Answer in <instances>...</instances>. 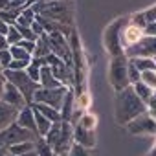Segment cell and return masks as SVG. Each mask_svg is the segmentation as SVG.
<instances>
[{
    "label": "cell",
    "instance_id": "obj_11",
    "mask_svg": "<svg viewBox=\"0 0 156 156\" xmlns=\"http://www.w3.org/2000/svg\"><path fill=\"white\" fill-rule=\"evenodd\" d=\"M123 24H125V20H118V22L110 24V26L105 30V35H103V39H105L107 50L110 51V55H112V57H116V55H123V48H121V37H119V31H121Z\"/></svg>",
    "mask_w": 156,
    "mask_h": 156
},
{
    "label": "cell",
    "instance_id": "obj_40",
    "mask_svg": "<svg viewBox=\"0 0 156 156\" xmlns=\"http://www.w3.org/2000/svg\"><path fill=\"white\" fill-rule=\"evenodd\" d=\"M28 6V0H11V4L8 9H22Z\"/></svg>",
    "mask_w": 156,
    "mask_h": 156
},
{
    "label": "cell",
    "instance_id": "obj_35",
    "mask_svg": "<svg viewBox=\"0 0 156 156\" xmlns=\"http://www.w3.org/2000/svg\"><path fill=\"white\" fill-rule=\"evenodd\" d=\"M127 72H129V81H130V85H134V83H138V81H140V70H138L130 61H129Z\"/></svg>",
    "mask_w": 156,
    "mask_h": 156
},
{
    "label": "cell",
    "instance_id": "obj_52",
    "mask_svg": "<svg viewBox=\"0 0 156 156\" xmlns=\"http://www.w3.org/2000/svg\"><path fill=\"white\" fill-rule=\"evenodd\" d=\"M2 70H4V68H2V64H0V72H2Z\"/></svg>",
    "mask_w": 156,
    "mask_h": 156
},
{
    "label": "cell",
    "instance_id": "obj_14",
    "mask_svg": "<svg viewBox=\"0 0 156 156\" xmlns=\"http://www.w3.org/2000/svg\"><path fill=\"white\" fill-rule=\"evenodd\" d=\"M17 123L28 130H31L33 134H37V125H35V114H33V107L31 105H26L19 110V116H17ZM39 136V134H37Z\"/></svg>",
    "mask_w": 156,
    "mask_h": 156
},
{
    "label": "cell",
    "instance_id": "obj_31",
    "mask_svg": "<svg viewBox=\"0 0 156 156\" xmlns=\"http://www.w3.org/2000/svg\"><path fill=\"white\" fill-rule=\"evenodd\" d=\"M9 51H11V57L13 59H22V61H31V53L30 51H26L22 46H19V44H13V46H9Z\"/></svg>",
    "mask_w": 156,
    "mask_h": 156
},
{
    "label": "cell",
    "instance_id": "obj_41",
    "mask_svg": "<svg viewBox=\"0 0 156 156\" xmlns=\"http://www.w3.org/2000/svg\"><path fill=\"white\" fill-rule=\"evenodd\" d=\"M31 30H33V33H35L37 37H41V35L44 33V28H42V24H41V22H39L37 19L33 20V24H31Z\"/></svg>",
    "mask_w": 156,
    "mask_h": 156
},
{
    "label": "cell",
    "instance_id": "obj_18",
    "mask_svg": "<svg viewBox=\"0 0 156 156\" xmlns=\"http://www.w3.org/2000/svg\"><path fill=\"white\" fill-rule=\"evenodd\" d=\"M50 53H51V50H50V42H48V33H42L35 42V50H33L31 59H37V61L44 62V57H48Z\"/></svg>",
    "mask_w": 156,
    "mask_h": 156
},
{
    "label": "cell",
    "instance_id": "obj_12",
    "mask_svg": "<svg viewBox=\"0 0 156 156\" xmlns=\"http://www.w3.org/2000/svg\"><path fill=\"white\" fill-rule=\"evenodd\" d=\"M73 143V127L70 121H61V132L53 143V152L55 154H62V152H68L70 147Z\"/></svg>",
    "mask_w": 156,
    "mask_h": 156
},
{
    "label": "cell",
    "instance_id": "obj_36",
    "mask_svg": "<svg viewBox=\"0 0 156 156\" xmlns=\"http://www.w3.org/2000/svg\"><path fill=\"white\" fill-rule=\"evenodd\" d=\"M11 61H13V57H11V51H9V48L0 51V64H2V68H4V70L9 66V62H11Z\"/></svg>",
    "mask_w": 156,
    "mask_h": 156
},
{
    "label": "cell",
    "instance_id": "obj_27",
    "mask_svg": "<svg viewBox=\"0 0 156 156\" xmlns=\"http://www.w3.org/2000/svg\"><path fill=\"white\" fill-rule=\"evenodd\" d=\"M90 101H92V98H90V94L88 92H81L79 96L75 98V105H73V110L75 112H83V110H87L88 107H90Z\"/></svg>",
    "mask_w": 156,
    "mask_h": 156
},
{
    "label": "cell",
    "instance_id": "obj_47",
    "mask_svg": "<svg viewBox=\"0 0 156 156\" xmlns=\"http://www.w3.org/2000/svg\"><path fill=\"white\" fill-rule=\"evenodd\" d=\"M9 151H8V147H4V145H0V156H6Z\"/></svg>",
    "mask_w": 156,
    "mask_h": 156
},
{
    "label": "cell",
    "instance_id": "obj_29",
    "mask_svg": "<svg viewBox=\"0 0 156 156\" xmlns=\"http://www.w3.org/2000/svg\"><path fill=\"white\" fill-rule=\"evenodd\" d=\"M140 72H145V70H156V62L154 59H145V57H140V59H129Z\"/></svg>",
    "mask_w": 156,
    "mask_h": 156
},
{
    "label": "cell",
    "instance_id": "obj_22",
    "mask_svg": "<svg viewBox=\"0 0 156 156\" xmlns=\"http://www.w3.org/2000/svg\"><path fill=\"white\" fill-rule=\"evenodd\" d=\"M33 114H35V125H37V134L41 136V138H44L46 134H48V130H50V127H51V121L48 119V118H44L37 108H33Z\"/></svg>",
    "mask_w": 156,
    "mask_h": 156
},
{
    "label": "cell",
    "instance_id": "obj_53",
    "mask_svg": "<svg viewBox=\"0 0 156 156\" xmlns=\"http://www.w3.org/2000/svg\"><path fill=\"white\" fill-rule=\"evenodd\" d=\"M152 59H154V62H156V55H154V57H152Z\"/></svg>",
    "mask_w": 156,
    "mask_h": 156
},
{
    "label": "cell",
    "instance_id": "obj_33",
    "mask_svg": "<svg viewBox=\"0 0 156 156\" xmlns=\"http://www.w3.org/2000/svg\"><path fill=\"white\" fill-rule=\"evenodd\" d=\"M68 156H90V152H88L87 147H83V145L73 141L72 147H70V151H68Z\"/></svg>",
    "mask_w": 156,
    "mask_h": 156
},
{
    "label": "cell",
    "instance_id": "obj_19",
    "mask_svg": "<svg viewBox=\"0 0 156 156\" xmlns=\"http://www.w3.org/2000/svg\"><path fill=\"white\" fill-rule=\"evenodd\" d=\"M39 85L42 88H55V87H61V81L53 75L51 68L48 64H42L41 66V79H39Z\"/></svg>",
    "mask_w": 156,
    "mask_h": 156
},
{
    "label": "cell",
    "instance_id": "obj_4",
    "mask_svg": "<svg viewBox=\"0 0 156 156\" xmlns=\"http://www.w3.org/2000/svg\"><path fill=\"white\" fill-rule=\"evenodd\" d=\"M127 66H129V59L125 55H116L112 57L110 61V68H108V79L112 83V87L118 90H123L130 85L129 81V72H127Z\"/></svg>",
    "mask_w": 156,
    "mask_h": 156
},
{
    "label": "cell",
    "instance_id": "obj_48",
    "mask_svg": "<svg viewBox=\"0 0 156 156\" xmlns=\"http://www.w3.org/2000/svg\"><path fill=\"white\" fill-rule=\"evenodd\" d=\"M147 112H149V114H151V116L154 118V121H156V108H149Z\"/></svg>",
    "mask_w": 156,
    "mask_h": 156
},
{
    "label": "cell",
    "instance_id": "obj_5",
    "mask_svg": "<svg viewBox=\"0 0 156 156\" xmlns=\"http://www.w3.org/2000/svg\"><path fill=\"white\" fill-rule=\"evenodd\" d=\"M68 87L61 85V87H55V88H42L39 87L35 96H33V103H44V105H50L53 108H57L61 112V107H62V101L68 94Z\"/></svg>",
    "mask_w": 156,
    "mask_h": 156
},
{
    "label": "cell",
    "instance_id": "obj_28",
    "mask_svg": "<svg viewBox=\"0 0 156 156\" xmlns=\"http://www.w3.org/2000/svg\"><path fill=\"white\" fill-rule=\"evenodd\" d=\"M77 125H81V127L87 129V130H96V127H98V118H96L94 114L85 112V114H81V118H79V121H77Z\"/></svg>",
    "mask_w": 156,
    "mask_h": 156
},
{
    "label": "cell",
    "instance_id": "obj_7",
    "mask_svg": "<svg viewBox=\"0 0 156 156\" xmlns=\"http://www.w3.org/2000/svg\"><path fill=\"white\" fill-rule=\"evenodd\" d=\"M39 136L33 134L31 130L20 127L17 121L11 123L8 129L0 130V145L4 147H9V145H15V143H20V141H28V140H37Z\"/></svg>",
    "mask_w": 156,
    "mask_h": 156
},
{
    "label": "cell",
    "instance_id": "obj_20",
    "mask_svg": "<svg viewBox=\"0 0 156 156\" xmlns=\"http://www.w3.org/2000/svg\"><path fill=\"white\" fill-rule=\"evenodd\" d=\"M31 107H33V108H37V110H39L44 118H48L51 123L62 121V119H61V112H59L57 108L50 107V105H44V103H31Z\"/></svg>",
    "mask_w": 156,
    "mask_h": 156
},
{
    "label": "cell",
    "instance_id": "obj_46",
    "mask_svg": "<svg viewBox=\"0 0 156 156\" xmlns=\"http://www.w3.org/2000/svg\"><path fill=\"white\" fill-rule=\"evenodd\" d=\"M20 156H39V154H37L35 149H31V151H28V152H24V154H20Z\"/></svg>",
    "mask_w": 156,
    "mask_h": 156
},
{
    "label": "cell",
    "instance_id": "obj_17",
    "mask_svg": "<svg viewBox=\"0 0 156 156\" xmlns=\"http://www.w3.org/2000/svg\"><path fill=\"white\" fill-rule=\"evenodd\" d=\"M73 141L79 143V145H83V147H87V149H92L96 145L94 130H87L81 125H75L73 127Z\"/></svg>",
    "mask_w": 156,
    "mask_h": 156
},
{
    "label": "cell",
    "instance_id": "obj_24",
    "mask_svg": "<svg viewBox=\"0 0 156 156\" xmlns=\"http://www.w3.org/2000/svg\"><path fill=\"white\" fill-rule=\"evenodd\" d=\"M31 149H35V140L20 141V143H15V145H9V147H8V151H9L11 154H15V156H20V154H24V152H28V151H31Z\"/></svg>",
    "mask_w": 156,
    "mask_h": 156
},
{
    "label": "cell",
    "instance_id": "obj_8",
    "mask_svg": "<svg viewBox=\"0 0 156 156\" xmlns=\"http://www.w3.org/2000/svg\"><path fill=\"white\" fill-rule=\"evenodd\" d=\"M44 64H48L53 72V75L61 81V85L64 87H72L73 85V72H72V66L66 64L62 59H59L55 53H50L48 57H44Z\"/></svg>",
    "mask_w": 156,
    "mask_h": 156
},
{
    "label": "cell",
    "instance_id": "obj_6",
    "mask_svg": "<svg viewBox=\"0 0 156 156\" xmlns=\"http://www.w3.org/2000/svg\"><path fill=\"white\" fill-rule=\"evenodd\" d=\"M123 55L127 59H140V57H145V59H152L156 55V37H151V35H143L138 42L127 46L123 50Z\"/></svg>",
    "mask_w": 156,
    "mask_h": 156
},
{
    "label": "cell",
    "instance_id": "obj_10",
    "mask_svg": "<svg viewBox=\"0 0 156 156\" xmlns=\"http://www.w3.org/2000/svg\"><path fill=\"white\" fill-rule=\"evenodd\" d=\"M48 42H50V50L51 53H55L59 59H62L66 64L72 66V44H68L66 37L62 33H48Z\"/></svg>",
    "mask_w": 156,
    "mask_h": 156
},
{
    "label": "cell",
    "instance_id": "obj_16",
    "mask_svg": "<svg viewBox=\"0 0 156 156\" xmlns=\"http://www.w3.org/2000/svg\"><path fill=\"white\" fill-rule=\"evenodd\" d=\"M121 31H123V35H121V42H123V44H121V48H123V50H125L127 46H130V44L138 42V41L143 37V30H141L140 26L132 24V22H130V24H127Z\"/></svg>",
    "mask_w": 156,
    "mask_h": 156
},
{
    "label": "cell",
    "instance_id": "obj_3",
    "mask_svg": "<svg viewBox=\"0 0 156 156\" xmlns=\"http://www.w3.org/2000/svg\"><path fill=\"white\" fill-rule=\"evenodd\" d=\"M2 75L6 77L8 83H11L15 88L20 90V94L24 96L28 105L33 103V96H35V92L41 85L31 79L26 70H9V68H6V70H2Z\"/></svg>",
    "mask_w": 156,
    "mask_h": 156
},
{
    "label": "cell",
    "instance_id": "obj_44",
    "mask_svg": "<svg viewBox=\"0 0 156 156\" xmlns=\"http://www.w3.org/2000/svg\"><path fill=\"white\" fill-rule=\"evenodd\" d=\"M9 4H11V0H0V11L8 9V8H9Z\"/></svg>",
    "mask_w": 156,
    "mask_h": 156
},
{
    "label": "cell",
    "instance_id": "obj_13",
    "mask_svg": "<svg viewBox=\"0 0 156 156\" xmlns=\"http://www.w3.org/2000/svg\"><path fill=\"white\" fill-rule=\"evenodd\" d=\"M2 99L4 103H8V105H11V107H15V108H22V107H26L28 103H26V99H24V96L20 94V90L19 88H15L11 83H8L6 81V85H4V92H2Z\"/></svg>",
    "mask_w": 156,
    "mask_h": 156
},
{
    "label": "cell",
    "instance_id": "obj_43",
    "mask_svg": "<svg viewBox=\"0 0 156 156\" xmlns=\"http://www.w3.org/2000/svg\"><path fill=\"white\" fill-rule=\"evenodd\" d=\"M8 48H9V42H8L6 35H0V51H2V50H8Z\"/></svg>",
    "mask_w": 156,
    "mask_h": 156
},
{
    "label": "cell",
    "instance_id": "obj_21",
    "mask_svg": "<svg viewBox=\"0 0 156 156\" xmlns=\"http://www.w3.org/2000/svg\"><path fill=\"white\" fill-rule=\"evenodd\" d=\"M72 118H73V94H72V90H68V94L62 101V107H61V119L70 121Z\"/></svg>",
    "mask_w": 156,
    "mask_h": 156
},
{
    "label": "cell",
    "instance_id": "obj_39",
    "mask_svg": "<svg viewBox=\"0 0 156 156\" xmlns=\"http://www.w3.org/2000/svg\"><path fill=\"white\" fill-rule=\"evenodd\" d=\"M143 35H151V37H156V20H154V22H149V24L143 28Z\"/></svg>",
    "mask_w": 156,
    "mask_h": 156
},
{
    "label": "cell",
    "instance_id": "obj_38",
    "mask_svg": "<svg viewBox=\"0 0 156 156\" xmlns=\"http://www.w3.org/2000/svg\"><path fill=\"white\" fill-rule=\"evenodd\" d=\"M19 46H22L26 51H30V53L33 55V50H35V42H33V41H26V39H22V41L19 42Z\"/></svg>",
    "mask_w": 156,
    "mask_h": 156
},
{
    "label": "cell",
    "instance_id": "obj_51",
    "mask_svg": "<svg viewBox=\"0 0 156 156\" xmlns=\"http://www.w3.org/2000/svg\"><path fill=\"white\" fill-rule=\"evenodd\" d=\"M6 156H15V154H11V152H8V154H6Z\"/></svg>",
    "mask_w": 156,
    "mask_h": 156
},
{
    "label": "cell",
    "instance_id": "obj_9",
    "mask_svg": "<svg viewBox=\"0 0 156 156\" xmlns=\"http://www.w3.org/2000/svg\"><path fill=\"white\" fill-rule=\"evenodd\" d=\"M125 127L134 136H156V121H154V118L149 112L140 114L138 118L129 121Z\"/></svg>",
    "mask_w": 156,
    "mask_h": 156
},
{
    "label": "cell",
    "instance_id": "obj_34",
    "mask_svg": "<svg viewBox=\"0 0 156 156\" xmlns=\"http://www.w3.org/2000/svg\"><path fill=\"white\" fill-rule=\"evenodd\" d=\"M17 28H19V31H20V35H22V39H26V41H33V42H37V35L33 33V30H31V26H19L17 24Z\"/></svg>",
    "mask_w": 156,
    "mask_h": 156
},
{
    "label": "cell",
    "instance_id": "obj_30",
    "mask_svg": "<svg viewBox=\"0 0 156 156\" xmlns=\"http://www.w3.org/2000/svg\"><path fill=\"white\" fill-rule=\"evenodd\" d=\"M140 81L143 85H147L149 88H156V70H145V72H140Z\"/></svg>",
    "mask_w": 156,
    "mask_h": 156
},
{
    "label": "cell",
    "instance_id": "obj_2",
    "mask_svg": "<svg viewBox=\"0 0 156 156\" xmlns=\"http://www.w3.org/2000/svg\"><path fill=\"white\" fill-rule=\"evenodd\" d=\"M31 8H33V11L39 17L50 19V20H57V22L66 24V26H72L73 9H72L70 0H46V2L33 4Z\"/></svg>",
    "mask_w": 156,
    "mask_h": 156
},
{
    "label": "cell",
    "instance_id": "obj_1",
    "mask_svg": "<svg viewBox=\"0 0 156 156\" xmlns=\"http://www.w3.org/2000/svg\"><path fill=\"white\" fill-rule=\"evenodd\" d=\"M143 112H147V105L134 92L132 85L116 92V121L119 125H127Z\"/></svg>",
    "mask_w": 156,
    "mask_h": 156
},
{
    "label": "cell",
    "instance_id": "obj_15",
    "mask_svg": "<svg viewBox=\"0 0 156 156\" xmlns=\"http://www.w3.org/2000/svg\"><path fill=\"white\" fill-rule=\"evenodd\" d=\"M17 116H19V108H15V107H11V105H8L0 99V130H4L11 123H15Z\"/></svg>",
    "mask_w": 156,
    "mask_h": 156
},
{
    "label": "cell",
    "instance_id": "obj_26",
    "mask_svg": "<svg viewBox=\"0 0 156 156\" xmlns=\"http://www.w3.org/2000/svg\"><path fill=\"white\" fill-rule=\"evenodd\" d=\"M35 151H37V154L39 156H53L55 152H53V147L44 140V138H37L35 140Z\"/></svg>",
    "mask_w": 156,
    "mask_h": 156
},
{
    "label": "cell",
    "instance_id": "obj_32",
    "mask_svg": "<svg viewBox=\"0 0 156 156\" xmlns=\"http://www.w3.org/2000/svg\"><path fill=\"white\" fill-rule=\"evenodd\" d=\"M6 39H8L9 46H13V44H19V42L22 41V35H20V31H19L17 24H11V26H9V31H8Z\"/></svg>",
    "mask_w": 156,
    "mask_h": 156
},
{
    "label": "cell",
    "instance_id": "obj_25",
    "mask_svg": "<svg viewBox=\"0 0 156 156\" xmlns=\"http://www.w3.org/2000/svg\"><path fill=\"white\" fill-rule=\"evenodd\" d=\"M132 88H134V92H136V94L140 96V99H141V101H143L145 105H147V103L151 101V98H152V92H154L152 88H149V87H147V85H143L141 81L134 83V85H132Z\"/></svg>",
    "mask_w": 156,
    "mask_h": 156
},
{
    "label": "cell",
    "instance_id": "obj_50",
    "mask_svg": "<svg viewBox=\"0 0 156 156\" xmlns=\"http://www.w3.org/2000/svg\"><path fill=\"white\" fill-rule=\"evenodd\" d=\"M152 156H156V145H154V151H152Z\"/></svg>",
    "mask_w": 156,
    "mask_h": 156
},
{
    "label": "cell",
    "instance_id": "obj_37",
    "mask_svg": "<svg viewBox=\"0 0 156 156\" xmlns=\"http://www.w3.org/2000/svg\"><path fill=\"white\" fill-rule=\"evenodd\" d=\"M31 61H22V59H13L11 62H9V70H26L28 68V64H30Z\"/></svg>",
    "mask_w": 156,
    "mask_h": 156
},
{
    "label": "cell",
    "instance_id": "obj_42",
    "mask_svg": "<svg viewBox=\"0 0 156 156\" xmlns=\"http://www.w3.org/2000/svg\"><path fill=\"white\" fill-rule=\"evenodd\" d=\"M9 26H11V24H8L6 20H2V19H0V35H8V31H9Z\"/></svg>",
    "mask_w": 156,
    "mask_h": 156
},
{
    "label": "cell",
    "instance_id": "obj_23",
    "mask_svg": "<svg viewBox=\"0 0 156 156\" xmlns=\"http://www.w3.org/2000/svg\"><path fill=\"white\" fill-rule=\"evenodd\" d=\"M35 19H37V13L33 11V8L31 6H26L20 11V15H19V19H17L15 24H19V26H31Z\"/></svg>",
    "mask_w": 156,
    "mask_h": 156
},
{
    "label": "cell",
    "instance_id": "obj_45",
    "mask_svg": "<svg viewBox=\"0 0 156 156\" xmlns=\"http://www.w3.org/2000/svg\"><path fill=\"white\" fill-rule=\"evenodd\" d=\"M4 85H6V77L0 72V98H2V92H4Z\"/></svg>",
    "mask_w": 156,
    "mask_h": 156
},
{
    "label": "cell",
    "instance_id": "obj_49",
    "mask_svg": "<svg viewBox=\"0 0 156 156\" xmlns=\"http://www.w3.org/2000/svg\"><path fill=\"white\" fill-rule=\"evenodd\" d=\"M53 156H68V152H62V154H53Z\"/></svg>",
    "mask_w": 156,
    "mask_h": 156
}]
</instances>
